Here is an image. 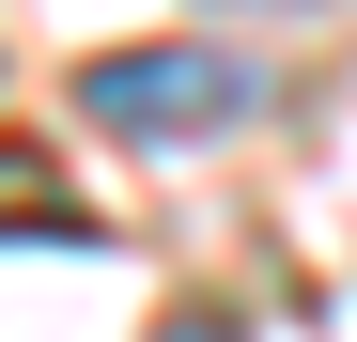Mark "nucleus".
<instances>
[{"label": "nucleus", "instance_id": "nucleus-1", "mask_svg": "<svg viewBox=\"0 0 357 342\" xmlns=\"http://www.w3.org/2000/svg\"><path fill=\"white\" fill-rule=\"evenodd\" d=\"M249 109H264V78L233 47H109V63H78V125H109V140H218Z\"/></svg>", "mask_w": 357, "mask_h": 342}]
</instances>
